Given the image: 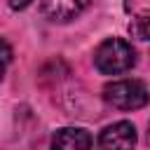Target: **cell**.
I'll use <instances>...</instances> for the list:
<instances>
[{
	"label": "cell",
	"mask_w": 150,
	"mask_h": 150,
	"mask_svg": "<svg viewBox=\"0 0 150 150\" xmlns=\"http://www.w3.org/2000/svg\"><path fill=\"white\" fill-rule=\"evenodd\" d=\"M134 63H136V52L122 38H108L94 52V66L103 75L127 73L129 68H134Z\"/></svg>",
	"instance_id": "1"
},
{
	"label": "cell",
	"mask_w": 150,
	"mask_h": 150,
	"mask_svg": "<svg viewBox=\"0 0 150 150\" xmlns=\"http://www.w3.org/2000/svg\"><path fill=\"white\" fill-rule=\"evenodd\" d=\"M103 101L117 110H138L148 103V87L143 80H115L103 87Z\"/></svg>",
	"instance_id": "2"
},
{
	"label": "cell",
	"mask_w": 150,
	"mask_h": 150,
	"mask_svg": "<svg viewBox=\"0 0 150 150\" xmlns=\"http://www.w3.org/2000/svg\"><path fill=\"white\" fill-rule=\"evenodd\" d=\"M136 127L131 122H115L110 127H105L96 141L98 150H134L136 148Z\"/></svg>",
	"instance_id": "3"
},
{
	"label": "cell",
	"mask_w": 150,
	"mask_h": 150,
	"mask_svg": "<svg viewBox=\"0 0 150 150\" xmlns=\"http://www.w3.org/2000/svg\"><path fill=\"white\" fill-rule=\"evenodd\" d=\"M89 5L91 0H40V12L54 23H66L80 16Z\"/></svg>",
	"instance_id": "4"
},
{
	"label": "cell",
	"mask_w": 150,
	"mask_h": 150,
	"mask_svg": "<svg viewBox=\"0 0 150 150\" xmlns=\"http://www.w3.org/2000/svg\"><path fill=\"white\" fill-rule=\"evenodd\" d=\"M129 19V33L138 40H148L150 33V0H124Z\"/></svg>",
	"instance_id": "5"
},
{
	"label": "cell",
	"mask_w": 150,
	"mask_h": 150,
	"mask_svg": "<svg viewBox=\"0 0 150 150\" xmlns=\"http://www.w3.org/2000/svg\"><path fill=\"white\" fill-rule=\"evenodd\" d=\"M52 150H91V136L80 127H63L52 136Z\"/></svg>",
	"instance_id": "6"
},
{
	"label": "cell",
	"mask_w": 150,
	"mask_h": 150,
	"mask_svg": "<svg viewBox=\"0 0 150 150\" xmlns=\"http://www.w3.org/2000/svg\"><path fill=\"white\" fill-rule=\"evenodd\" d=\"M9 63H12V47H9L5 40H0V82H2Z\"/></svg>",
	"instance_id": "7"
},
{
	"label": "cell",
	"mask_w": 150,
	"mask_h": 150,
	"mask_svg": "<svg viewBox=\"0 0 150 150\" xmlns=\"http://www.w3.org/2000/svg\"><path fill=\"white\" fill-rule=\"evenodd\" d=\"M7 2H9V7H12V9H16V12H19V9H26L33 0H7Z\"/></svg>",
	"instance_id": "8"
}]
</instances>
